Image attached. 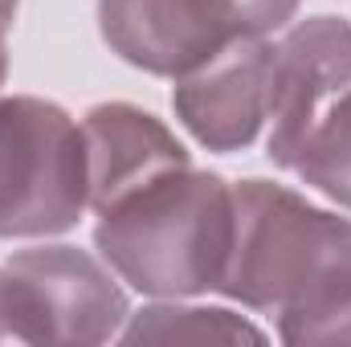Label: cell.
Here are the masks:
<instances>
[{
  "label": "cell",
  "mask_w": 351,
  "mask_h": 347,
  "mask_svg": "<svg viewBox=\"0 0 351 347\" xmlns=\"http://www.w3.org/2000/svg\"><path fill=\"white\" fill-rule=\"evenodd\" d=\"M233 250L217 294L294 347L351 344V217L274 180L233 184Z\"/></svg>",
  "instance_id": "obj_1"
},
{
  "label": "cell",
  "mask_w": 351,
  "mask_h": 347,
  "mask_svg": "<svg viewBox=\"0 0 351 347\" xmlns=\"http://www.w3.org/2000/svg\"><path fill=\"white\" fill-rule=\"evenodd\" d=\"M233 225V184L184 164L98 213L94 250L147 298H200L225 278Z\"/></svg>",
  "instance_id": "obj_2"
},
{
  "label": "cell",
  "mask_w": 351,
  "mask_h": 347,
  "mask_svg": "<svg viewBox=\"0 0 351 347\" xmlns=\"http://www.w3.org/2000/svg\"><path fill=\"white\" fill-rule=\"evenodd\" d=\"M86 208L82 123L53 98L0 94V241L58 237Z\"/></svg>",
  "instance_id": "obj_3"
},
{
  "label": "cell",
  "mask_w": 351,
  "mask_h": 347,
  "mask_svg": "<svg viewBox=\"0 0 351 347\" xmlns=\"http://www.w3.org/2000/svg\"><path fill=\"white\" fill-rule=\"evenodd\" d=\"M131 315L119 274L78 246H29L0 265V344H110Z\"/></svg>",
  "instance_id": "obj_4"
},
{
  "label": "cell",
  "mask_w": 351,
  "mask_h": 347,
  "mask_svg": "<svg viewBox=\"0 0 351 347\" xmlns=\"http://www.w3.org/2000/svg\"><path fill=\"white\" fill-rule=\"evenodd\" d=\"M98 33L127 66L172 82L250 37L237 0H98Z\"/></svg>",
  "instance_id": "obj_5"
},
{
  "label": "cell",
  "mask_w": 351,
  "mask_h": 347,
  "mask_svg": "<svg viewBox=\"0 0 351 347\" xmlns=\"http://www.w3.org/2000/svg\"><path fill=\"white\" fill-rule=\"evenodd\" d=\"M274 49L269 37H241L176 78L172 110L200 147L233 156L258 143L274 102Z\"/></svg>",
  "instance_id": "obj_6"
},
{
  "label": "cell",
  "mask_w": 351,
  "mask_h": 347,
  "mask_svg": "<svg viewBox=\"0 0 351 347\" xmlns=\"http://www.w3.org/2000/svg\"><path fill=\"white\" fill-rule=\"evenodd\" d=\"M351 86V21L319 12L286 29L274 49V102L265 156L286 172L311 119Z\"/></svg>",
  "instance_id": "obj_7"
},
{
  "label": "cell",
  "mask_w": 351,
  "mask_h": 347,
  "mask_svg": "<svg viewBox=\"0 0 351 347\" xmlns=\"http://www.w3.org/2000/svg\"><path fill=\"white\" fill-rule=\"evenodd\" d=\"M90 168V208L94 217L152 184L156 176L192 164V152L176 131L135 102H98L82 115Z\"/></svg>",
  "instance_id": "obj_8"
},
{
  "label": "cell",
  "mask_w": 351,
  "mask_h": 347,
  "mask_svg": "<svg viewBox=\"0 0 351 347\" xmlns=\"http://www.w3.org/2000/svg\"><path fill=\"white\" fill-rule=\"evenodd\" d=\"M123 344H265L258 323L229 307H196L188 298H152L147 307L131 311Z\"/></svg>",
  "instance_id": "obj_9"
},
{
  "label": "cell",
  "mask_w": 351,
  "mask_h": 347,
  "mask_svg": "<svg viewBox=\"0 0 351 347\" xmlns=\"http://www.w3.org/2000/svg\"><path fill=\"white\" fill-rule=\"evenodd\" d=\"M286 172L351 213V86L339 90L302 131Z\"/></svg>",
  "instance_id": "obj_10"
},
{
  "label": "cell",
  "mask_w": 351,
  "mask_h": 347,
  "mask_svg": "<svg viewBox=\"0 0 351 347\" xmlns=\"http://www.w3.org/2000/svg\"><path fill=\"white\" fill-rule=\"evenodd\" d=\"M4 78H8V29L0 25V86H4Z\"/></svg>",
  "instance_id": "obj_11"
},
{
  "label": "cell",
  "mask_w": 351,
  "mask_h": 347,
  "mask_svg": "<svg viewBox=\"0 0 351 347\" xmlns=\"http://www.w3.org/2000/svg\"><path fill=\"white\" fill-rule=\"evenodd\" d=\"M16 8H21V0H0V25H4V29H12Z\"/></svg>",
  "instance_id": "obj_12"
}]
</instances>
